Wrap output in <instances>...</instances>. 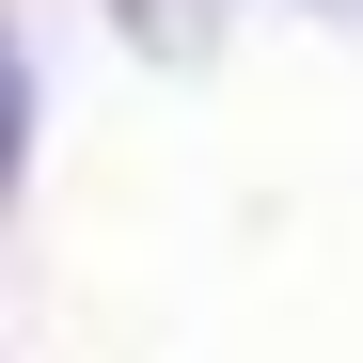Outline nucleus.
Here are the masks:
<instances>
[{
  "label": "nucleus",
  "mask_w": 363,
  "mask_h": 363,
  "mask_svg": "<svg viewBox=\"0 0 363 363\" xmlns=\"http://www.w3.org/2000/svg\"><path fill=\"white\" fill-rule=\"evenodd\" d=\"M332 16H363V0H332Z\"/></svg>",
  "instance_id": "obj_2"
},
{
  "label": "nucleus",
  "mask_w": 363,
  "mask_h": 363,
  "mask_svg": "<svg viewBox=\"0 0 363 363\" xmlns=\"http://www.w3.org/2000/svg\"><path fill=\"white\" fill-rule=\"evenodd\" d=\"M16 158H32V64H16V32H0V206H16Z\"/></svg>",
  "instance_id": "obj_1"
}]
</instances>
